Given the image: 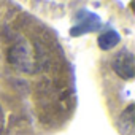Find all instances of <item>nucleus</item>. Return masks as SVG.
<instances>
[{"instance_id":"1","label":"nucleus","mask_w":135,"mask_h":135,"mask_svg":"<svg viewBox=\"0 0 135 135\" xmlns=\"http://www.w3.org/2000/svg\"><path fill=\"white\" fill-rule=\"evenodd\" d=\"M7 56L10 64L26 73H33L40 67V56L30 41H21L11 46Z\"/></svg>"},{"instance_id":"2","label":"nucleus","mask_w":135,"mask_h":135,"mask_svg":"<svg viewBox=\"0 0 135 135\" xmlns=\"http://www.w3.org/2000/svg\"><path fill=\"white\" fill-rule=\"evenodd\" d=\"M113 70L122 80H132L135 76V56L129 49L119 51L113 59Z\"/></svg>"},{"instance_id":"3","label":"nucleus","mask_w":135,"mask_h":135,"mask_svg":"<svg viewBox=\"0 0 135 135\" xmlns=\"http://www.w3.org/2000/svg\"><path fill=\"white\" fill-rule=\"evenodd\" d=\"M118 130L122 135H135V105L130 103L118 119Z\"/></svg>"},{"instance_id":"4","label":"nucleus","mask_w":135,"mask_h":135,"mask_svg":"<svg viewBox=\"0 0 135 135\" xmlns=\"http://www.w3.org/2000/svg\"><path fill=\"white\" fill-rule=\"evenodd\" d=\"M119 43V35L114 32V30H110V32H105L99 37V45L102 49H111L113 46H116Z\"/></svg>"}]
</instances>
